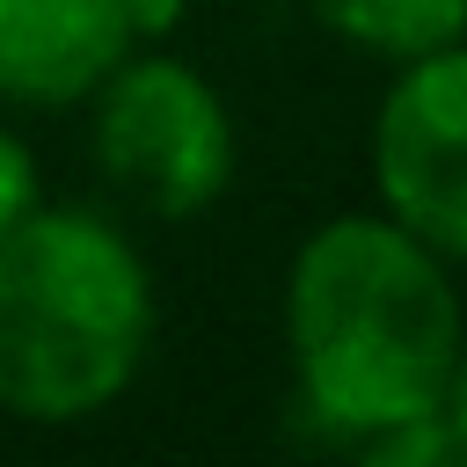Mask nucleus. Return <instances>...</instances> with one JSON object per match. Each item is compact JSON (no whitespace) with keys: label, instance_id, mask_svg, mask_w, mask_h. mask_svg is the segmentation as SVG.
<instances>
[{"label":"nucleus","instance_id":"1","mask_svg":"<svg viewBox=\"0 0 467 467\" xmlns=\"http://www.w3.org/2000/svg\"><path fill=\"white\" fill-rule=\"evenodd\" d=\"M285 328L299 394L350 438H394L460 409V299L445 255L394 219H328L306 234Z\"/></svg>","mask_w":467,"mask_h":467},{"label":"nucleus","instance_id":"2","mask_svg":"<svg viewBox=\"0 0 467 467\" xmlns=\"http://www.w3.org/2000/svg\"><path fill=\"white\" fill-rule=\"evenodd\" d=\"M153 343V285L139 248L95 212L29 204L0 234V409L22 423H80L109 409Z\"/></svg>","mask_w":467,"mask_h":467},{"label":"nucleus","instance_id":"3","mask_svg":"<svg viewBox=\"0 0 467 467\" xmlns=\"http://www.w3.org/2000/svg\"><path fill=\"white\" fill-rule=\"evenodd\" d=\"M95 161L153 219H190L234 175V117L182 58L124 51L95 80Z\"/></svg>","mask_w":467,"mask_h":467},{"label":"nucleus","instance_id":"4","mask_svg":"<svg viewBox=\"0 0 467 467\" xmlns=\"http://www.w3.org/2000/svg\"><path fill=\"white\" fill-rule=\"evenodd\" d=\"M372 175L387 219L409 226L423 248H467V58L460 44L401 58V80L372 124Z\"/></svg>","mask_w":467,"mask_h":467},{"label":"nucleus","instance_id":"5","mask_svg":"<svg viewBox=\"0 0 467 467\" xmlns=\"http://www.w3.org/2000/svg\"><path fill=\"white\" fill-rule=\"evenodd\" d=\"M131 36V0H0V95L80 102Z\"/></svg>","mask_w":467,"mask_h":467},{"label":"nucleus","instance_id":"6","mask_svg":"<svg viewBox=\"0 0 467 467\" xmlns=\"http://www.w3.org/2000/svg\"><path fill=\"white\" fill-rule=\"evenodd\" d=\"M314 15L343 44L379 51V58H423V51L460 44L467 29V0H314Z\"/></svg>","mask_w":467,"mask_h":467},{"label":"nucleus","instance_id":"7","mask_svg":"<svg viewBox=\"0 0 467 467\" xmlns=\"http://www.w3.org/2000/svg\"><path fill=\"white\" fill-rule=\"evenodd\" d=\"M29 204H36V168H29L22 139H15V131H0V234H7Z\"/></svg>","mask_w":467,"mask_h":467}]
</instances>
